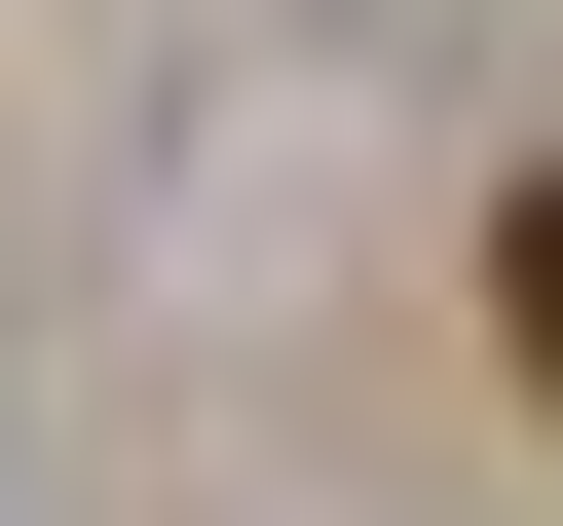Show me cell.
I'll use <instances>...</instances> for the list:
<instances>
[{
    "label": "cell",
    "instance_id": "cell-1",
    "mask_svg": "<svg viewBox=\"0 0 563 526\" xmlns=\"http://www.w3.org/2000/svg\"><path fill=\"white\" fill-rule=\"evenodd\" d=\"M488 339H526V376H563V188H526V226H488Z\"/></svg>",
    "mask_w": 563,
    "mask_h": 526
}]
</instances>
